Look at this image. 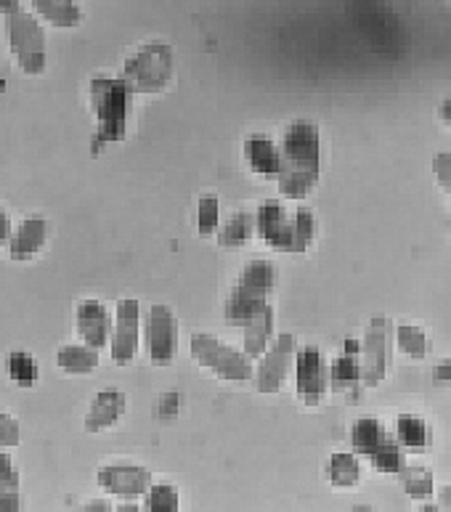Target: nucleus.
Wrapping results in <instances>:
<instances>
[{"mask_svg": "<svg viewBox=\"0 0 451 512\" xmlns=\"http://www.w3.org/2000/svg\"><path fill=\"white\" fill-rule=\"evenodd\" d=\"M56 364L67 375H88L99 367V348L85 343H67L56 351Z\"/></svg>", "mask_w": 451, "mask_h": 512, "instance_id": "nucleus-20", "label": "nucleus"}, {"mask_svg": "<svg viewBox=\"0 0 451 512\" xmlns=\"http://www.w3.org/2000/svg\"><path fill=\"white\" fill-rule=\"evenodd\" d=\"M245 353L250 359H258L263 356L268 348V340H271V332H274V308L263 306L258 314L250 316L245 327Z\"/></svg>", "mask_w": 451, "mask_h": 512, "instance_id": "nucleus-18", "label": "nucleus"}, {"mask_svg": "<svg viewBox=\"0 0 451 512\" xmlns=\"http://www.w3.org/2000/svg\"><path fill=\"white\" fill-rule=\"evenodd\" d=\"M390 327L383 316H377L372 324H369L367 335H364V345H361L359 356V369L361 380L367 385H380L388 375L390 364Z\"/></svg>", "mask_w": 451, "mask_h": 512, "instance_id": "nucleus-8", "label": "nucleus"}, {"mask_svg": "<svg viewBox=\"0 0 451 512\" xmlns=\"http://www.w3.org/2000/svg\"><path fill=\"white\" fill-rule=\"evenodd\" d=\"M125 414V396L120 390H101L93 398L88 412H85V430L88 433H101L109 430Z\"/></svg>", "mask_w": 451, "mask_h": 512, "instance_id": "nucleus-16", "label": "nucleus"}, {"mask_svg": "<svg viewBox=\"0 0 451 512\" xmlns=\"http://www.w3.org/2000/svg\"><path fill=\"white\" fill-rule=\"evenodd\" d=\"M276 268L268 260H253L242 268L239 282L226 303V321L231 327H245L250 316L258 314L268 303V292L274 290Z\"/></svg>", "mask_w": 451, "mask_h": 512, "instance_id": "nucleus-4", "label": "nucleus"}, {"mask_svg": "<svg viewBox=\"0 0 451 512\" xmlns=\"http://www.w3.org/2000/svg\"><path fill=\"white\" fill-rule=\"evenodd\" d=\"M329 380L337 390H348L361 380V369H359V356H356V345L345 343V353L337 356L332 369H329Z\"/></svg>", "mask_w": 451, "mask_h": 512, "instance_id": "nucleus-23", "label": "nucleus"}, {"mask_svg": "<svg viewBox=\"0 0 451 512\" xmlns=\"http://www.w3.org/2000/svg\"><path fill=\"white\" fill-rule=\"evenodd\" d=\"M383 438H385V428L375 420V417H364V420L356 422L351 430L353 449H356V454H364V457H369Z\"/></svg>", "mask_w": 451, "mask_h": 512, "instance_id": "nucleus-25", "label": "nucleus"}, {"mask_svg": "<svg viewBox=\"0 0 451 512\" xmlns=\"http://www.w3.org/2000/svg\"><path fill=\"white\" fill-rule=\"evenodd\" d=\"M35 14L48 22L51 27H62V30H72L83 22V11L77 6V0H30Z\"/></svg>", "mask_w": 451, "mask_h": 512, "instance_id": "nucleus-19", "label": "nucleus"}, {"mask_svg": "<svg viewBox=\"0 0 451 512\" xmlns=\"http://www.w3.org/2000/svg\"><path fill=\"white\" fill-rule=\"evenodd\" d=\"M292 364H295V337L282 335L276 340L274 348L263 356L258 372H253L255 388L260 393H276L290 375Z\"/></svg>", "mask_w": 451, "mask_h": 512, "instance_id": "nucleus-9", "label": "nucleus"}, {"mask_svg": "<svg viewBox=\"0 0 451 512\" xmlns=\"http://www.w3.org/2000/svg\"><path fill=\"white\" fill-rule=\"evenodd\" d=\"M91 107L96 115V149L123 141L128 128L130 91L123 77L99 75L91 80Z\"/></svg>", "mask_w": 451, "mask_h": 512, "instance_id": "nucleus-3", "label": "nucleus"}, {"mask_svg": "<svg viewBox=\"0 0 451 512\" xmlns=\"http://www.w3.org/2000/svg\"><path fill=\"white\" fill-rule=\"evenodd\" d=\"M138 332H141V324H138V303L136 300H120L117 303L115 329L109 335V351H112V359L120 367L130 364L133 356H136Z\"/></svg>", "mask_w": 451, "mask_h": 512, "instance_id": "nucleus-12", "label": "nucleus"}, {"mask_svg": "<svg viewBox=\"0 0 451 512\" xmlns=\"http://www.w3.org/2000/svg\"><path fill=\"white\" fill-rule=\"evenodd\" d=\"M255 231V215L250 213H237L234 218H231L226 226H223L221 237H218V242H221L223 247H245L247 242H250V237H253Z\"/></svg>", "mask_w": 451, "mask_h": 512, "instance_id": "nucleus-28", "label": "nucleus"}, {"mask_svg": "<svg viewBox=\"0 0 451 512\" xmlns=\"http://www.w3.org/2000/svg\"><path fill=\"white\" fill-rule=\"evenodd\" d=\"M146 505L149 510H157V512H173L178 510L181 505V499H178V491L168 483H157V486H149L146 491Z\"/></svg>", "mask_w": 451, "mask_h": 512, "instance_id": "nucleus-30", "label": "nucleus"}, {"mask_svg": "<svg viewBox=\"0 0 451 512\" xmlns=\"http://www.w3.org/2000/svg\"><path fill=\"white\" fill-rule=\"evenodd\" d=\"M0 93H3V83H0Z\"/></svg>", "mask_w": 451, "mask_h": 512, "instance_id": "nucleus-38", "label": "nucleus"}, {"mask_svg": "<svg viewBox=\"0 0 451 512\" xmlns=\"http://www.w3.org/2000/svg\"><path fill=\"white\" fill-rule=\"evenodd\" d=\"M48 234H51V223L46 218H24L8 237V258L19 260V263L32 260L46 247Z\"/></svg>", "mask_w": 451, "mask_h": 512, "instance_id": "nucleus-14", "label": "nucleus"}, {"mask_svg": "<svg viewBox=\"0 0 451 512\" xmlns=\"http://www.w3.org/2000/svg\"><path fill=\"white\" fill-rule=\"evenodd\" d=\"M359 473L361 465L353 454L340 451V454H332V459H329V481H332V486H337V489H348V486H353V483L359 481Z\"/></svg>", "mask_w": 451, "mask_h": 512, "instance_id": "nucleus-27", "label": "nucleus"}, {"mask_svg": "<svg viewBox=\"0 0 451 512\" xmlns=\"http://www.w3.org/2000/svg\"><path fill=\"white\" fill-rule=\"evenodd\" d=\"M22 507L19 470L8 449H0V512H16Z\"/></svg>", "mask_w": 451, "mask_h": 512, "instance_id": "nucleus-22", "label": "nucleus"}, {"mask_svg": "<svg viewBox=\"0 0 451 512\" xmlns=\"http://www.w3.org/2000/svg\"><path fill=\"white\" fill-rule=\"evenodd\" d=\"M146 343L154 364L168 367L176 356V319L168 306H152L146 316Z\"/></svg>", "mask_w": 451, "mask_h": 512, "instance_id": "nucleus-11", "label": "nucleus"}, {"mask_svg": "<svg viewBox=\"0 0 451 512\" xmlns=\"http://www.w3.org/2000/svg\"><path fill=\"white\" fill-rule=\"evenodd\" d=\"M451 154L444 152V154H438L436 160H433V170H436V176L441 178V184H444V189L449 192V186H451Z\"/></svg>", "mask_w": 451, "mask_h": 512, "instance_id": "nucleus-34", "label": "nucleus"}, {"mask_svg": "<svg viewBox=\"0 0 451 512\" xmlns=\"http://www.w3.org/2000/svg\"><path fill=\"white\" fill-rule=\"evenodd\" d=\"M192 356L202 364V367L213 369L215 375L231 383H245L253 377V361L250 356L231 345L221 343L218 337L197 332L192 337Z\"/></svg>", "mask_w": 451, "mask_h": 512, "instance_id": "nucleus-7", "label": "nucleus"}, {"mask_svg": "<svg viewBox=\"0 0 451 512\" xmlns=\"http://www.w3.org/2000/svg\"><path fill=\"white\" fill-rule=\"evenodd\" d=\"M245 160L255 173H260V176H279V168H282V152H279V146L266 136L247 138Z\"/></svg>", "mask_w": 451, "mask_h": 512, "instance_id": "nucleus-17", "label": "nucleus"}, {"mask_svg": "<svg viewBox=\"0 0 451 512\" xmlns=\"http://www.w3.org/2000/svg\"><path fill=\"white\" fill-rule=\"evenodd\" d=\"M8 237H11V218H8V213L0 207V247L6 245Z\"/></svg>", "mask_w": 451, "mask_h": 512, "instance_id": "nucleus-35", "label": "nucleus"}, {"mask_svg": "<svg viewBox=\"0 0 451 512\" xmlns=\"http://www.w3.org/2000/svg\"><path fill=\"white\" fill-rule=\"evenodd\" d=\"M295 375H298V396L308 406H316L327 393V361L319 348H300L295 356Z\"/></svg>", "mask_w": 451, "mask_h": 512, "instance_id": "nucleus-10", "label": "nucleus"}, {"mask_svg": "<svg viewBox=\"0 0 451 512\" xmlns=\"http://www.w3.org/2000/svg\"><path fill=\"white\" fill-rule=\"evenodd\" d=\"M19 6H22V0H0V14H14V11H19Z\"/></svg>", "mask_w": 451, "mask_h": 512, "instance_id": "nucleus-36", "label": "nucleus"}, {"mask_svg": "<svg viewBox=\"0 0 451 512\" xmlns=\"http://www.w3.org/2000/svg\"><path fill=\"white\" fill-rule=\"evenodd\" d=\"M22 441V425L14 414L0 409V449H14Z\"/></svg>", "mask_w": 451, "mask_h": 512, "instance_id": "nucleus-33", "label": "nucleus"}, {"mask_svg": "<svg viewBox=\"0 0 451 512\" xmlns=\"http://www.w3.org/2000/svg\"><path fill=\"white\" fill-rule=\"evenodd\" d=\"M449 107H451V104H449V101H444V120H446V123H449Z\"/></svg>", "mask_w": 451, "mask_h": 512, "instance_id": "nucleus-37", "label": "nucleus"}, {"mask_svg": "<svg viewBox=\"0 0 451 512\" xmlns=\"http://www.w3.org/2000/svg\"><path fill=\"white\" fill-rule=\"evenodd\" d=\"M221 223V202L215 197H205L197 207V229L202 237H210Z\"/></svg>", "mask_w": 451, "mask_h": 512, "instance_id": "nucleus-31", "label": "nucleus"}, {"mask_svg": "<svg viewBox=\"0 0 451 512\" xmlns=\"http://www.w3.org/2000/svg\"><path fill=\"white\" fill-rule=\"evenodd\" d=\"M173 77V51L165 43H146L125 62L123 80L130 93H160Z\"/></svg>", "mask_w": 451, "mask_h": 512, "instance_id": "nucleus-6", "label": "nucleus"}, {"mask_svg": "<svg viewBox=\"0 0 451 512\" xmlns=\"http://www.w3.org/2000/svg\"><path fill=\"white\" fill-rule=\"evenodd\" d=\"M396 340L398 348L406 353V356H412V359H422L425 353H428V340H425V332L420 327H414V324H401L396 329Z\"/></svg>", "mask_w": 451, "mask_h": 512, "instance_id": "nucleus-29", "label": "nucleus"}, {"mask_svg": "<svg viewBox=\"0 0 451 512\" xmlns=\"http://www.w3.org/2000/svg\"><path fill=\"white\" fill-rule=\"evenodd\" d=\"M396 441L409 454H425L430 444V433L425 420L414 417V414H401L396 420Z\"/></svg>", "mask_w": 451, "mask_h": 512, "instance_id": "nucleus-21", "label": "nucleus"}, {"mask_svg": "<svg viewBox=\"0 0 451 512\" xmlns=\"http://www.w3.org/2000/svg\"><path fill=\"white\" fill-rule=\"evenodd\" d=\"M99 486L107 494L123 499H136L149 491L152 486V475L141 465H107L99 470Z\"/></svg>", "mask_w": 451, "mask_h": 512, "instance_id": "nucleus-13", "label": "nucleus"}, {"mask_svg": "<svg viewBox=\"0 0 451 512\" xmlns=\"http://www.w3.org/2000/svg\"><path fill=\"white\" fill-rule=\"evenodd\" d=\"M404 478V489L409 497H430L433 494V475L422 467H412V470H401Z\"/></svg>", "mask_w": 451, "mask_h": 512, "instance_id": "nucleus-32", "label": "nucleus"}, {"mask_svg": "<svg viewBox=\"0 0 451 512\" xmlns=\"http://www.w3.org/2000/svg\"><path fill=\"white\" fill-rule=\"evenodd\" d=\"M282 168H279V189L284 197H306L319 181V128L314 123L298 120L284 136Z\"/></svg>", "mask_w": 451, "mask_h": 512, "instance_id": "nucleus-1", "label": "nucleus"}, {"mask_svg": "<svg viewBox=\"0 0 451 512\" xmlns=\"http://www.w3.org/2000/svg\"><path fill=\"white\" fill-rule=\"evenodd\" d=\"M255 229L268 245L282 253H306L314 242V215L308 207L287 210L282 202H263L255 215Z\"/></svg>", "mask_w": 451, "mask_h": 512, "instance_id": "nucleus-2", "label": "nucleus"}, {"mask_svg": "<svg viewBox=\"0 0 451 512\" xmlns=\"http://www.w3.org/2000/svg\"><path fill=\"white\" fill-rule=\"evenodd\" d=\"M77 335L83 337L85 345L91 348H104L112 335V316L107 306L99 300H83L77 306Z\"/></svg>", "mask_w": 451, "mask_h": 512, "instance_id": "nucleus-15", "label": "nucleus"}, {"mask_svg": "<svg viewBox=\"0 0 451 512\" xmlns=\"http://www.w3.org/2000/svg\"><path fill=\"white\" fill-rule=\"evenodd\" d=\"M369 459H372V465L380 473H401L404 470V451H401L398 441L390 433H385V438L369 454Z\"/></svg>", "mask_w": 451, "mask_h": 512, "instance_id": "nucleus-26", "label": "nucleus"}, {"mask_svg": "<svg viewBox=\"0 0 451 512\" xmlns=\"http://www.w3.org/2000/svg\"><path fill=\"white\" fill-rule=\"evenodd\" d=\"M6 372L8 377L14 380L19 388H32V385L38 383L40 369L35 356L27 351H14L6 356Z\"/></svg>", "mask_w": 451, "mask_h": 512, "instance_id": "nucleus-24", "label": "nucleus"}, {"mask_svg": "<svg viewBox=\"0 0 451 512\" xmlns=\"http://www.w3.org/2000/svg\"><path fill=\"white\" fill-rule=\"evenodd\" d=\"M6 35L11 54L24 75H43L48 67L46 30L38 22V16L27 11H14L6 16Z\"/></svg>", "mask_w": 451, "mask_h": 512, "instance_id": "nucleus-5", "label": "nucleus"}]
</instances>
